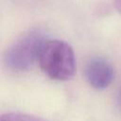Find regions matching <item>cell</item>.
Masks as SVG:
<instances>
[{
	"instance_id": "6da1fadb",
	"label": "cell",
	"mask_w": 121,
	"mask_h": 121,
	"mask_svg": "<svg viewBox=\"0 0 121 121\" xmlns=\"http://www.w3.org/2000/svg\"><path fill=\"white\" fill-rule=\"evenodd\" d=\"M37 60L42 71L52 79H70L76 71L74 51L67 43L60 40L45 39Z\"/></svg>"
},
{
	"instance_id": "7a4b0ae2",
	"label": "cell",
	"mask_w": 121,
	"mask_h": 121,
	"mask_svg": "<svg viewBox=\"0 0 121 121\" xmlns=\"http://www.w3.org/2000/svg\"><path fill=\"white\" fill-rule=\"evenodd\" d=\"M46 38L41 29L29 30L16 41L5 53V65L15 72L27 70L38 60L39 51L42 43Z\"/></svg>"
},
{
	"instance_id": "3957f363",
	"label": "cell",
	"mask_w": 121,
	"mask_h": 121,
	"mask_svg": "<svg viewBox=\"0 0 121 121\" xmlns=\"http://www.w3.org/2000/svg\"><path fill=\"white\" fill-rule=\"evenodd\" d=\"M84 76L90 86L96 90H103L112 82L114 70L107 60L103 58H93L85 65Z\"/></svg>"
},
{
	"instance_id": "277c9868",
	"label": "cell",
	"mask_w": 121,
	"mask_h": 121,
	"mask_svg": "<svg viewBox=\"0 0 121 121\" xmlns=\"http://www.w3.org/2000/svg\"><path fill=\"white\" fill-rule=\"evenodd\" d=\"M0 121H48L41 117L20 113V112H8L1 116Z\"/></svg>"
},
{
	"instance_id": "5b68a950",
	"label": "cell",
	"mask_w": 121,
	"mask_h": 121,
	"mask_svg": "<svg viewBox=\"0 0 121 121\" xmlns=\"http://www.w3.org/2000/svg\"><path fill=\"white\" fill-rule=\"evenodd\" d=\"M116 103H117L118 107L121 109V88L119 89V91L117 93V95H116Z\"/></svg>"
},
{
	"instance_id": "8992f818",
	"label": "cell",
	"mask_w": 121,
	"mask_h": 121,
	"mask_svg": "<svg viewBox=\"0 0 121 121\" xmlns=\"http://www.w3.org/2000/svg\"><path fill=\"white\" fill-rule=\"evenodd\" d=\"M113 2L116 9L118 10L119 13H121V0H113Z\"/></svg>"
}]
</instances>
